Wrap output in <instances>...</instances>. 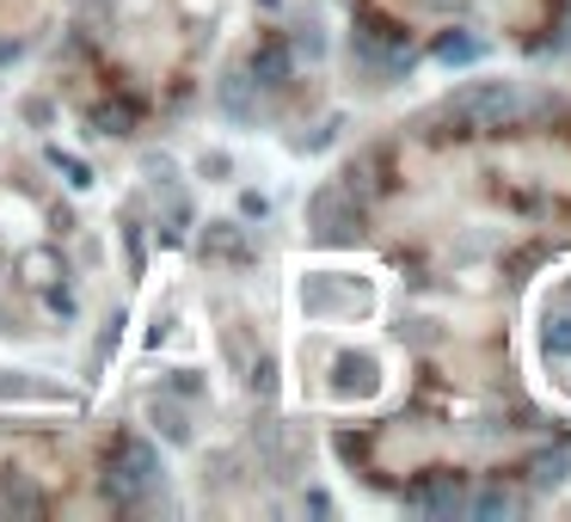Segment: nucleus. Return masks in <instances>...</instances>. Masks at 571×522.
Segmentation results:
<instances>
[{"instance_id":"nucleus-1","label":"nucleus","mask_w":571,"mask_h":522,"mask_svg":"<svg viewBox=\"0 0 571 522\" xmlns=\"http://www.w3.org/2000/svg\"><path fill=\"white\" fill-rule=\"evenodd\" d=\"M154 485V456H147L142 442H123L118 449V461L105 468V492L118 498V504H135V498Z\"/></svg>"},{"instance_id":"nucleus-2","label":"nucleus","mask_w":571,"mask_h":522,"mask_svg":"<svg viewBox=\"0 0 571 522\" xmlns=\"http://www.w3.org/2000/svg\"><path fill=\"white\" fill-rule=\"evenodd\" d=\"M510 111H517V93H510L504 81H492V86H467V93L455 99V117H461V123H479V130H498Z\"/></svg>"},{"instance_id":"nucleus-3","label":"nucleus","mask_w":571,"mask_h":522,"mask_svg":"<svg viewBox=\"0 0 571 522\" xmlns=\"http://www.w3.org/2000/svg\"><path fill=\"white\" fill-rule=\"evenodd\" d=\"M307 222H314V234H326V240H345V234L357 228V197L345 203V191H314Z\"/></svg>"},{"instance_id":"nucleus-4","label":"nucleus","mask_w":571,"mask_h":522,"mask_svg":"<svg viewBox=\"0 0 571 522\" xmlns=\"http://www.w3.org/2000/svg\"><path fill=\"white\" fill-rule=\"evenodd\" d=\"M357 50H369L375 62H399V55H406V31H399V25H387V19H375V13H363Z\"/></svg>"},{"instance_id":"nucleus-5","label":"nucleus","mask_w":571,"mask_h":522,"mask_svg":"<svg viewBox=\"0 0 571 522\" xmlns=\"http://www.w3.org/2000/svg\"><path fill=\"white\" fill-rule=\"evenodd\" d=\"M406 504H412V510H442V516H455V510H461V485H455V473H430V480H418L412 492H406Z\"/></svg>"},{"instance_id":"nucleus-6","label":"nucleus","mask_w":571,"mask_h":522,"mask_svg":"<svg viewBox=\"0 0 571 522\" xmlns=\"http://www.w3.org/2000/svg\"><path fill=\"white\" fill-rule=\"evenodd\" d=\"M203 246H210L215 258H246V234H239L234 222H215V228H210V240H203Z\"/></svg>"},{"instance_id":"nucleus-7","label":"nucleus","mask_w":571,"mask_h":522,"mask_svg":"<svg viewBox=\"0 0 571 522\" xmlns=\"http://www.w3.org/2000/svg\"><path fill=\"white\" fill-rule=\"evenodd\" d=\"M437 55H442V62H473L479 43H473V38H442V43H437Z\"/></svg>"},{"instance_id":"nucleus-8","label":"nucleus","mask_w":571,"mask_h":522,"mask_svg":"<svg viewBox=\"0 0 571 522\" xmlns=\"http://www.w3.org/2000/svg\"><path fill=\"white\" fill-rule=\"evenodd\" d=\"M283 68H289V62H283V50H265V55L253 62V74H265V86H277V81H283Z\"/></svg>"},{"instance_id":"nucleus-9","label":"nucleus","mask_w":571,"mask_h":522,"mask_svg":"<svg viewBox=\"0 0 571 522\" xmlns=\"http://www.w3.org/2000/svg\"><path fill=\"white\" fill-rule=\"evenodd\" d=\"M473 510H479V516H510V510H517V498H510V492H486Z\"/></svg>"}]
</instances>
